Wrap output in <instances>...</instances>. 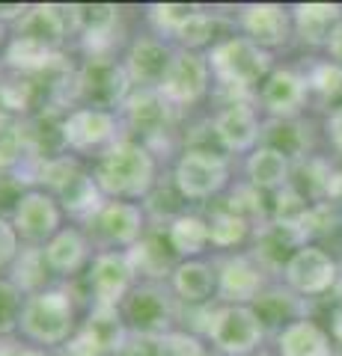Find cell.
<instances>
[{
	"instance_id": "cell-1",
	"label": "cell",
	"mask_w": 342,
	"mask_h": 356,
	"mask_svg": "<svg viewBox=\"0 0 342 356\" xmlns=\"http://www.w3.org/2000/svg\"><path fill=\"white\" fill-rule=\"evenodd\" d=\"M93 178L104 199L123 202H146V196L158 187V158L155 149L134 137L116 140L107 152L93 161Z\"/></svg>"
},
{
	"instance_id": "cell-2",
	"label": "cell",
	"mask_w": 342,
	"mask_h": 356,
	"mask_svg": "<svg viewBox=\"0 0 342 356\" xmlns=\"http://www.w3.org/2000/svg\"><path fill=\"white\" fill-rule=\"evenodd\" d=\"M78 309L65 288H42L36 294H27L24 309L18 321V336L33 348L57 350L65 348L78 332Z\"/></svg>"
},
{
	"instance_id": "cell-3",
	"label": "cell",
	"mask_w": 342,
	"mask_h": 356,
	"mask_svg": "<svg viewBox=\"0 0 342 356\" xmlns=\"http://www.w3.org/2000/svg\"><path fill=\"white\" fill-rule=\"evenodd\" d=\"M208 69H212V81L220 89H229L235 102V92L253 89L259 81L265 83V77L271 74V57L268 51L259 48L256 42H250L247 36H229L220 39L215 48H208Z\"/></svg>"
},
{
	"instance_id": "cell-4",
	"label": "cell",
	"mask_w": 342,
	"mask_h": 356,
	"mask_svg": "<svg viewBox=\"0 0 342 356\" xmlns=\"http://www.w3.org/2000/svg\"><path fill=\"white\" fill-rule=\"evenodd\" d=\"M72 83L75 98L81 102L78 107H98L114 113H119V107L134 92L125 63L116 57H86L81 69L72 74Z\"/></svg>"
},
{
	"instance_id": "cell-5",
	"label": "cell",
	"mask_w": 342,
	"mask_h": 356,
	"mask_svg": "<svg viewBox=\"0 0 342 356\" xmlns=\"http://www.w3.org/2000/svg\"><path fill=\"white\" fill-rule=\"evenodd\" d=\"M119 312H123L131 339H161L176 330V297L167 282L140 280L134 291L123 300Z\"/></svg>"
},
{
	"instance_id": "cell-6",
	"label": "cell",
	"mask_w": 342,
	"mask_h": 356,
	"mask_svg": "<svg viewBox=\"0 0 342 356\" xmlns=\"http://www.w3.org/2000/svg\"><path fill=\"white\" fill-rule=\"evenodd\" d=\"M170 181L187 202H205L229 184V161L200 146H187L173 163Z\"/></svg>"
},
{
	"instance_id": "cell-7",
	"label": "cell",
	"mask_w": 342,
	"mask_h": 356,
	"mask_svg": "<svg viewBox=\"0 0 342 356\" xmlns=\"http://www.w3.org/2000/svg\"><path fill=\"white\" fill-rule=\"evenodd\" d=\"M60 137L63 149L75 154H102L123 140V119L114 110H98V107H72L60 119Z\"/></svg>"
},
{
	"instance_id": "cell-8",
	"label": "cell",
	"mask_w": 342,
	"mask_h": 356,
	"mask_svg": "<svg viewBox=\"0 0 342 356\" xmlns=\"http://www.w3.org/2000/svg\"><path fill=\"white\" fill-rule=\"evenodd\" d=\"M149 229L152 222L143 202H123V199H107L102 211L86 222V232H90L93 241H98V247L123 252L137 247Z\"/></svg>"
},
{
	"instance_id": "cell-9",
	"label": "cell",
	"mask_w": 342,
	"mask_h": 356,
	"mask_svg": "<svg viewBox=\"0 0 342 356\" xmlns=\"http://www.w3.org/2000/svg\"><path fill=\"white\" fill-rule=\"evenodd\" d=\"M205 336L224 356H250L262 344L265 327L253 306H217L208 315Z\"/></svg>"
},
{
	"instance_id": "cell-10",
	"label": "cell",
	"mask_w": 342,
	"mask_h": 356,
	"mask_svg": "<svg viewBox=\"0 0 342 356\" xmlns=\"http://www.w3.org/2000/svg\"><path fill=\"white\" fill-rule=\"evenodd\" d=\"M208 86H212V69H208L205 54L176 48L167 72H164L158 83V92L173 110H182V107L200 104L208 92Z\"/></svg>"
},
{
	"instance_id": "cell-11",
	"label": "cell",
	"mask_w": 342,
	"mask_h": 356,
	"mask_svg": "<svg viewBox=\"0 0 342 356\" xmlns=\"http://www.w3.org/2000/svg\"><path fill=\"white\" fill-rule=\"evenodd\" d=\"M9 222L15 226L24 247H45V243L63 229V208L57 196L45 187H30L9 211Z\"/></svg>"
},
{
	"instance_id": "cell-12",
	"label": "cell",
	"mask_w": 342,
	"mask_h": 356,
	"mask_svg": "<svg viewBox=\"0 0 342 356\" xmlns=\"http://www.w3.org/2000/svg\"><path fill=\"white\" fill-rule=\"evenodd\" d=\"M140 276L131 264L128 252L123 250H98L86 267V288H90L93 306H114L119 309L123 300L134 291Z\"/></svg>"
},
{
	"instance_id": "cell-13",
	"label": "cell",
	"mask_w": 342,
	"mask_h": 356,
	"mask_svg": "<svg viewBox=\"0 0 342 356\" xmlns=\"http://www.w3.org/2000/svg\"><path fill=\"white\" fill-rule=\"evenodd\" d=\"M176 110L164 102L158 89H134L128 95V102L119 107V119H123L125 137H134L146 146H155V143L170 131Z\"/></svg>"
},
{
	"instance_id": "cell-14",
	"label": "cell",
	"mask_w": 342,
	"mask_h": 356,
	"mask_svg": "<svg viewBox=\"0 0 342 356\" xmlns=\"http://www.w3.org/2000/svg\"><path fill=\"white\" fill-rule=\"evenodd\" d=\"M212 131H215V140L220 143V149L241 154V152L256 149V143L262 137V122H259V113L247 102L235 98V102H226L224 110H217Z\"/></svg>"
},
{
	"instance_id": "cell-15",
	"label": "cell",
	"mask_w": 342,
	"mask_h": 356,
	"mask_svg": "<svg viewBox=\"0 0 342 356\" xmlns=\"http://www.w3.org/2000/svg\"><path fill=\"white\" fill-rule=\"evenodd\" d=\"M217 300L224 306H250L262 294V267L247 255H229L217 267Z\"/></svg>"
},
{
	"instance_id": "cell-16",
	"label": "cell",
	"mask_w": 342,
	"mask_h": 356,
	"mask_svg": "<svg viewBox=\"0 0 342 356\" xmlns=\"http://www.w3.org/2000/svg\"><path fill=\"white\" fill-rule=\"evenodd\" d=\"M75 30L72 21V9L63 13L60 6H30L24 15L15 21L13 36L15 39H27L33 44H42L54 54H60V48L69 39V33Z\"/></svg>"
},
{
	"instance_id": "cell-17",
	"label": "cell",
	"mask_w": 342,
	"mask_h": 356,
	"mask_svg": "<svg viewBox=\"0 0 342 356\" xmlns=\"http://www.w3.org/2000/svg\"><path fill=\"white\" fill-rule=\"evenodd\" d=\"M283 276L297 294H325L336 280V264L322 247L304 243L283 267Z\"/></svg>"
},
{
	"instance_id": "cell-18",
	"label": "cell",
	"mask_w": 342,
	"mask_h": 356,
	"mask_svg": "<svg viewBox=\"0 0 342 356\" xmlns=\"http://www.w3.org/2000/svg\"><path fill=\"white\" fill-rule=\"evenodd\" d=\"M170 57H173V51L155 33H146V36H137L131 42L123 63H125V72L131 77V83H134V89H158L161 77L170 65Z\"/></svg>"
},
{
	"instance_id": "cell-19",
	"label": "cell",
	"mask_w": 342,
	"mask_h": 356,
	"mask_svg": "<svg viewBox=\"0 0 342 356\" xmlns=\"http://www.w3.org/2000/svg\"><path fill=\"white\" fill-rule=\"evenodd\" d=\"M128 259L134 264L137 276L146 282H167L170 273L176 270V264H179V255L170 247L167 226H152L146 232V238L137 247L128 250Z\"/></svg>"
},
{
	"instance_id": "cell-20",
	"label": "cell",
	"mask_w": 342,
	"mask_h": 356,
	"mask_svg": "<svg viewBox=\"0 0 342 356\" xmlns=\"http://www.w3.org/2000/svg\"><path fill=\"white\" fill-rule=\"evenodd\" d=\"M238 24L247 33L250 42H256L259 48H277L289 39L292 18L283 6L277 3H250L238 13Z\"/></svg>"
},
{
	"instance_id": "cell-21",
	"label": "cell",
	"mask_w": 342,
	"mask_h": 356,
	"mask_svg": "<svg viewBox=\"0 0 342 356\" xmlns=\"http://www.w3.org/2000/svg\"><path fill=\"white\" fill-rule=\"evenodd\" d=\"M45 261L54 276H75L84 267H90L93 252H90V238L78 226H63L45 247Z\"/></svg>"
},
{
	"instance_id": "cell-22",
	"label": "cell",
	"mask_w": 342,
	"mask_h": 356,
	"mask_svg": "<svg viewBox=\"0 0 342 356\" xmlns=\"http://www.w3.org/2000/svg\"><path fill=\"white\" fill-rule=\"evenodd\" d=\"M170 291L185 306H205L212 297H217V270L203 259L179 261L170 273Z\"/></svg>"
},
{
	"instance_id": "cell-23",
	"label": "cell",
	"mask_w": 342,
	"mask_h": 356,
	"mask_svg": "<svg viewBox=\"0 0 342 356\" xmlns=\"http://www.w3.org/2000/svg\"><path fill=\"white\" fill-rule=\"evenodd\" d=\"M306 77H301L292 69H274L262 83V107L268 110L274 119H289L306 102Z\"/></svg>"
},
{
	"instance_id": "cell-24",
	"label": "cell",
	"mask_w": 342,
	"mask_h": 356,
	"mask_svg": "<svg viewBox=\"0 0 342 356\" xmlns=\"http://www.w3.org/2000/svg\"><path fill=\"white\" fill-rule=\"evenodd\" d=\"M104 356H123L131 344V332L123 321V312L114 306H90L78 327Z\"/></svg>"
},
{
	"instance_id": "cell-25",
	"label": "cell",
	"mask_w": 342,
	"mask_h": 356,
	"mask_svg": "<svg viewBox=\"0 0 342 356\" xmlns=\"http://www.w3.org/2000/svg\"><path fill=\"white\" fill-rule=\"evenodd\" d=\"M54 196H57L63 214L81 220L84 226H86V222H90V220L98 214V211H102V205L107 202L104 193L98 191L93 172H86V170H78L72 178H65V181L57 187V191H54Z\"/></svg>"
},
{
	"instance_id": "cell-26",
	"label": "cell",
	"mask_w": 342,
	"mask_h": 356,
	"mask_svg": "<svg viewBox=\"0 0 342 356\" xmlns=\"http://www.w3.org/2000/svg\"><path fill=\"white\" fill-rule=\"evenodd\" d=\"M247 178L256 191H283L289 187V158L271 146H256L247 154Z\"/></svg>"
},
{
	"instance_id": "cell-27",
	"label": "cell",
	"mask_w": 342,
	"mask_h": 356,
	"mask_svg": "<svg viewBox=\"0 0 342 356\" xmlns=\"http://www.w3.org/2000/svg\"><path fill=\"white\" fill-rule=\"evenodd\" d=\"M277 350L280 356H330V339L318 324L297 318L280 330Z\"/></svg>"
},
{
	"instance_id": "cell-28",
	"label": "cell",
	"mask_w": 342,
	"mask_h": 356,
	"mask_svg": "<svg viewBox=\"0 0 342 356\" xmlns=\"http://www.w3.org/2000/svg\"><path fill=\"white\" fill-rule=\"evenodd\" d=\"M167 238H170L173 252L179 255V261L200 259V255L212 247V238H208V217H200V214H191V211H187V214L176 217L167 226Z\"/></svg>"
},
{
	"instance_id": "cell-29",
	"label": "cell",
	"mask_w": 342,
	"mask_h": 356,
	"mask_svg": "<svg viewBox=\"0 0 342 356\" xmlns=\"http://www.w3.org/2000/svg\"><path fill=\"white\" fill-rule=\"evenodd\" d=\"M339 13L342 9L334 3H301L292 9V24L301 33L304 42L310 44H327L330 33L339 24Z\"/></svg>"
},
{
	"instance_id": "cell-30",
	"label": "cell",
	"mask_w": 342,
	"mask_h": 356,
	"mask_svg": "<svg viewBox=\"0 0 342 356\" xmlns=\"http://www.w3.org/2000/svg\"><path fill=\"white\" fill-rule=\"evenodd\" d=\"M301 232L295 229H283L277 222H271L268 229L259 232L256 241V264L259 267H286L289 259L304 247L301 243Z\"/></svg>"
},
{
	"instance_id": "cell-31",
	"label": "cell",
	"mask_w": 342,
	"mask_h": 356,
	"mask_svg": "<svg viewBox=\"0 0 342 356\" xmlns=\"http://www.w3.org/2000/svg\"><path fill=\"white\" fill-rule=\"evenodd\" d=\"M9 270H13L9 280H13L24 294H36V291H42V288H48L45 282H48L51 270H48V261H45L42 247H24Z\"/></svg>"
},
{
	"instance_id": "cell-32",
	"label": "cell",
	"mask_w": 342,
	"mask_h": 356,
	"mask_svg": "<svg viewBox=\"0 0 342 356\" xmlns=\"http://www.w3.org/2000/svg\"><path fill=\"white\" fill-rule=\"evenodd\" d=\"M250 235V220L235 214L229 208H220L208 217V238H212V247L217 250H233L238 243H244Z\"/></svg>"
},
{
	"instance_id": "cell-33",
	"label": "cell",
	"mask_w": 342,
	"mask_h": 356,
	"mask_svg": "<svg viewBox=\"0 0 342 356\" xmlns=\"http://www.w3.org/2000/svg\"><path fill=\"white\" fill-rule=\"evenodd\" d=\"M310 205H306V196L297 191V187H283L277 191V199H274V222L283 229H295L304 235V226L310 220Z\"/></svg>"
},
{
	"instance_id": "cell-34",
	"label": "cell",
	"mask_w": 342,
	"mask_h": 356,
	"mask_svg": "<svg viewBox=\"0 0 342 356\" xmlns=\"http://www.w3.org/2000/svg\"><path fill=\"white\" fill-rule=\"evenodd\" d=\"M196 13V6H187V3H152L146 9V21L155 36H170L176 39L182 33V27L191 21V15Z\"/></svg>"
},
{
	"instance_id": "cell-35",
	"label": "cell",
	"mask_w": 342,
	"mask_h": 356,
	"mask_svg": "<svg viewBox=\"0 0 342 356\" xmlns=\"http://www.w3.org/2000/svg\"><path fill=\"white\" fill-rule=\"evenodd\" d=\"M217 27H220V21H217V15H212V13H196L191 15V21L182 27V33L176 36V42L182 44L185 51H203V48H208V44H215L220 42L217 39Z\"/></svg>"
},
{
	"instance_id": "cell-36",
	"label": "cell",
	"mask_w": 342,
	"mask_h": 356,
	"mask_svg": "<svg viewBox=\"0 0 342 356\" xmlns=\"http://www.w3.org/2000/svg\"><path fill=\"white\" fill-rule=\"evenodd\" d=\"M27 294L9 280L0 276V339L18 332V321H21V309H24Z\"/></svg>"
},
{
	"instance_id": "cell-37",
	"label": "cell",
	"mask_w": 342,
	"mask_h": 356,
	"mask_svg": "<svg viewBox=\"0 0 342 356\" xmlns=\"http://www.w3.org/2000/svg\"><path fill=\"white\" fill-rule=\"evenodd\" d=\"M158 356H208L205 344L185 330H173L158 339Z\"/></svg>"
},
{
	"instance_id": "cell-38",
	"label": "cell",
	"mask_w": 342,
	"mask_h": 356,
	"mask_svg": "<svg viewBox=\"0 0 342 356\" xmlns=\"http://www.w3.org/2000/svg\"><path fill=\"white\" fill-rule=\"evenodd\" d=\"M306 86L316 89V92H318V95H325V98H336V95H342V65H336V63L316 65L313 74L306 77Z\"/></svg>"
},
{
	"instance_id": "cell-39",
	"label": "cell",
	"mask_w": 342,
	"mask_h": 356,
	"mask_svg": "<svg viewBox=\"0 0 342 356\" xmlns=\"http://www.w3.org/2000/svg\"><path fill=\"white\" fill-rule=\"evenodd\" d=\"M21 250L24 247H21L15 226L9 222V217H0V270H3V267H13Z\"/></svg>"
},
{
	"instance_id": "cell-40",
	"label": "cell",
	"mask_w": 342,
	"mask_h": 356,
	"mask_svg": "<svg viewBox=\"0 0 342 356\" xmlns=\"http://www.w3.org/2000/svg\"><path fill=\"white\" fill-rule=\"evenodd\" d=\"M327 134H330V143L342 152V107H336L327 119Z\"/></svg>"
},
{
	"instance_id": "cell-41",
	"label": "cell",
	"mask_w": 342,
	"mask_h": 356,
	"mask_svg": "<svg viewBox=\"0 0 342 356\" xmlns=\"http://www.w3.org/2000/svg\"><path fill=\"white\" fill-rule=\"evenodd\" d=\"M327 51H330V57L336 60V65L342 63V21L336 24V30L330 33V39H327Z\"/></svg>"
},
{
	"instance_id": "cell-42",
	"label": "cell",
	"mask_w": 342,
	"mask_h": 356,
	"mask_svg": "<svg viewBox=\"0 0 342 356\" xmlns=\"http://www.w3.org/2000/svg\"><path fill=\"white\" fill-rule=\"evenodd\" d=\"M334 336L342 341V309H339L336 315H334Z\"/></svg>"
},
{
	"instance_id": "cell-43",
	"label": "cell",
	"mask_w": 342,
	"mask_h": 356,
	"mask_svg": "<svg viewBox=\"0 0 342 356\" xmlns=\"http://www.w3.org/2000/svg\"><path fill=\"white\" fill-rule=\"evenodd\" d=\"M3 42H9V39H6V27L0 24V44H3Z\"/></svg>"
}]
</instances>
